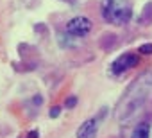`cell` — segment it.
I'll list each match as a JSON object with an SVG mask.
<instances>
[{
  "mask_svg": "<svg viewBox=\"0 0 152 138\" xmlns=\"http://www.w3.org/2000/svg\"><path fill=\"white\" fill-rule=\"evenodd\" d=\"M152 90V72H145L141 74L127 90V93L122 97L120 106L116 109V115L122 122L129 120L132 115L138 113V109L143 106V102L147 101L148 93Z\"/></svg>",
  "mask_w": 152,
  "mask_h": 138,
  "instance_id": "cell-1",
  "label": "cell"
},
{
  "mask_svg": "<svg viewBox=\"0 0 152 138\" xmlns=\"http://www.w3.org/2000/svg\"><path fill=\"white\" fill-rule=\"evenodd\" d=\"M100 11L104 20L113 25H125L132 16V6L129 0H102Z\"/></svg>",
  "mask_w": 152,
  "mask_h": 138,
  "instance_id": "cell-2",
  "label": "cell"
},
{
  "mask_svg": "<svg viewBox=\"0 0 152 138\" xmlns=\"http://www.w3.org/2000/svg\"><path fill=\"white\" fill-rule=\"evenodd\" d=\"M91 27H93V23H91L90 18H86V16H75V18H72V20L66 22V27L64 29H66V34L68 36L83 38V36H86L91 31Z\"/></svg>",
  "mask_w": 152,
  "mask_h": 138,
  "instance_id": "cell-3",
  "label": "cell"
},
{
  "mask_svg": "<svg viewBox=\"0 0 152 138\" xmlns=\"http://www.w3.org/2000/svg\"><path fill=\"white\" fill-rule=\"evenodd\" d=\"M138 63H140L138 54H134V52H125V54L118 56V57L113 61V65H111V74H113V76H122L124 72L134 68Z\"/></svg>",
  "mask_w": 152,
  "mask_h": 138,
  "instance_id": "cell-4",
  "label": "cell"
},
{
  "mask_svg": "<svg viewBox=\"0 0 152 138\" xmlns=\"http://www.w3.org/2000/svg\"><path fill=\"white\" fill-rule=\"evenodd\" d=\"M107 113V109L104 108L100 115L97 117H91L88 118L86 122H83L77 129V138H97V133H99V124L102 122V117Z\"/></svg>",
  "mask_w": 152,
  "mask_h": 138,
  "instance_id": "cell-5",
  "label": "cell"
},
{
  "mask_svg": "<svg viewBox=\"0 0 152 138\" xmlns=\"http://www.w3.org/2000/svg\"><path fill=\"white\" fill-rule=\"evenodd\" d=\"M150 136V124L145 120H141V122H138L136 124V127L132 129V133H131V138H148Z\"/></svg>",
  "mask_w": 152,
  "mask_h": 138,
  "instance_id": "cell-6",
  "label": "cell"
},
{
  "mask_svg": "<svg viewBox=\"0 0 152 138\" xmlns=\"http://www.w3.org/2000/svg\"><path fill=\"white\" fill-rule=\"evenodd\" d=\"M140 23H143V25H148V23H152V2H148V4L143 7Z\"/></svg>",
  "mask_w": 152,
  "mask_h": 138,
  "instance_id": "cell-7",
  "label": "cell"
},
{
  "mask_svg": "<svg viewBox=\"0 0 152 138\" xmlns=\"http://www.w3.org/2000/svg\"><path fill=\"white\" fill-rule=\"evenodd\" d=\"M140 52L141 54H152V43H143L140 47Z\"/></svg>",
  "mask_w": 152,
  "mask_h": 138,
  "instance_id": "cell-8",
  "label": "cell"
},
{
  "mask_svg": "<svg viewBox=\"0 0 152 138\" xmlns=\"http://www.w3.org/2000/svg\"><path fill=\"white\" fill-rule=\"evenodd\" d=\"M64 106L70 109V108H75V106H77V97H68L66 99V102H64Z\"/></svg>",
  "mask_w": 152,
  "mask_h": 138,
  "instance_id": "cell-9",
  "label": "cell"
},
{
  "mask_svg": "<svg viewBox=\"0 0 152 138\" xmlns=\"http://www.w3.org/2000/svg\"><path fill=\"white\" fill-rule=\"evenodd\" d=\"M59 113H61V108H59V106H54L48 115H50V118H56V117H59Z\"/></svg>",
  "mask_w": 152,
  "mask_h": 138,
  "instance_id": "cell-10",
  "label": "cell"
},
{
  "mask_svg": "<svg viewBox=\"0 0 152 138\" xmlns=\"http://www.w3.org/2000/svg\"><path fill=\"white\" fill-rule=\"evenodd\" d=\"M27 138H38V131H36V129H32V131H29V134H27Z\"/></svg>",
  "mask_w": 152,
  "mask_h": 138,
  "instance_id": "cell-11",
  "label": "cell"
}]
</instances>
